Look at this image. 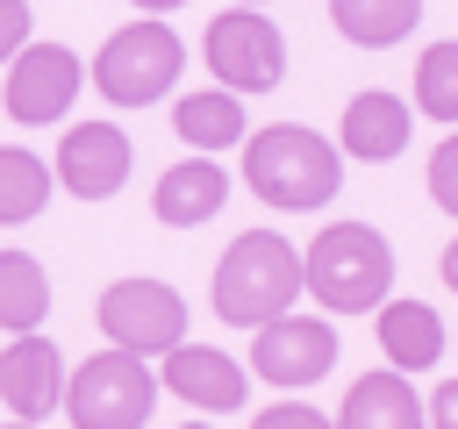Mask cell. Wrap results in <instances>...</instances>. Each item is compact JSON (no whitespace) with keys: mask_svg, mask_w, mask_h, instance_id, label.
Masks as SVG:
<instances>
[{"mask_svg":"<svg viewBox=\"0 0 458 429\" xmlns=\"http://www.w3.org/2000/svg\"><path fill=\"white\" fill-rule=\"evenodd\" d=\"M243 186L265 200V207H286V214H308L322 207L336 186H344V150L301 122H272L243 143Z\"/></svg>","mask_w":458,"mask_h":429,"instance_id":"6da1fadb","label":"cell"},{"mask_svg":"<svg viewBox=\"0 0 458 429\" xmlns=\"http://www.w3.org/2000/svg\"><path fill=\"white\" fill-rule=\"evenodd\" d=\"M301 293L329 315H365L394 293V243L372 222H329L301 250Z\"/></svg>","mask_w":458,"mask_h":429,"instance_id":"7a4b0ae2","label":"cell"},{"mask_svg":"<svg viewBox=\"0 0 458 429\" xmlns=\"http://www.w3.org/2000/svg\"><path fill=\"white\" fill-rule=\"evenodd\" d=\"M301 300V250L272 229H243L215 265V315L236 329H258Z\"/></svg>","mask_w":458,"mask_h":429,"instance_id":"3957f363","label":"cell"},{"mask_svg":"<svg viewBox=\"0 0 458 429\" xmlns=\"http://www.w3.org/2000/svg\"><path fill=\"white\" fill-rule=\"evenodd\" d=\"M179 72H186L179 29L157 21V14H143V21H122V29L100 43V57H93L86 79H93L100 100H114V107H150V100H165V93L179 86Z\"/></svg>","mask_w":458,"mask_h":429,"instance_id":"277c9868","label":"cell"},{"mask_svg":"<svg viewBox=\"0 0 458 429\" xmlns=\"http://www.w3.org/2000/svg\"><path fill=\"white\" fill-rule=\"evenodd\" d=\"M157 400V372L136 350H93L72 379H64V415L72 429H143Z\"/></svg>","mask_w":458,"mask_h":429,"instance_id":"5b68a950","label":"cell"},{"mask_svg":"<svg viewBox=\"0 0 458 429\" xmlns=\"http://www.w3.org/2000/svg\"><path fill=\"white\" fill-rule=\"evenodd\" d=\"M200 57H208L215 86H229V93H272V86L286 79V36H279V21L258 14V7L215 14Z\"/></svg>","mask_w":458,"mask_h":429,"instance_id":"8992f818","label":"cell"},{"mask_svg":"<svg viewBox=\"0 0 458 429\" xmlns=\"http://www.w3.org/2000/svg\"><path fill=\"white\" fill-rule=\"evenodd\" d=\"M93 322L114 350H136V358H165L172 343H186V300L165 279H114L93 300Z\"/></svg>","mask_w":458,"mask_h":429,"instance_id":"52a82bcc","label":"cell"},{"mask_svg":"<svg viewBox=\"0 0 458 429\" xmlns=\"http://www.w3.org/2000/svg\"><path fill=\"white\" fill-rule=\"evenodd\" d=\"M86 86V64L64 50V43H21L7 57V114L21 129H43V122H64L72 100Z\"/></svg>","mask_w":458,"mask_h":429,"instance_id":"ba28073f","label":"cell"},{"mask_svg":"<svg viewBox=\"0 0 458 429\" xmlns=\"http://www.w3.org/2000/svg\"><path fill=\"white\" fill-rule=\"evenodd\" d=\"M336 365V329L322 315H272L258 322V343H250V372L265 386H315L322 372Z\"/></svg>","mask_w":458,"mask_h":429,"instance_id":"9c48e42d","label":"cell"},{"mask_svg":"<svg viewBox=\"0 0 458 429\" xmlns=\"http://www.w3.org/2000/svg\"><path fill=\"white\" fill-rule=\"evenodd\" d=\"M129 164H136V150H129V136L114 129V122H72L64 136H57V186L64 193H79V200H114L122 186H129Z\"/></svg>","mask_w":458,"mask_h":429,"instance_id":"30bf717a","label":"cell"},{"mask_svg":"<svg viewBox=\"0 0 458 429\" xmlns=\"http://www.w3.org/2000/svg\"><path fill=\"white\" fill-rule=\"evenodd\" d=\"M0 400H7L14 422H43V415L64 408V358H57V343L43 329L7 336V350H0Z\"/></svg>","mask_w":458,"mask_h":429,"instance_id":"8fae6325","label":"cell"},{"mask_svg":"<svg viewBox=\"0 0 458 429\" xmlns=\"http://www.w3.org/2000/svg\"><path fill=\"white\" fill-rule=\"evenodd\" d=\"M157 379H165V393H179V400L200 408V415H229V408H243V393H250V372H243L229 350H215V343H172Z\"/></svg>","mask_w":458,"mask_h":429,"instance_id":"7c38bea8","label":"cell"},{"mask_svg":"<svg viewBox=\"0 0 458 429\" xmlns=\"http://www.w3.org/2000/svg\"><path fill=\"white\" fill-rule=\"evenodd\" d=\"M408 136H415V107H408L401 93H379V86H372V93H351V107H344V122H336V150L358 157V164L401 157Z\"/></svg>","mask_w":458,"mask_h":429,"instance_id":"4fadbf2b","label":"cell"},{"mask_svg":"<svg viewBox=\"0 0 458 429\" xmlns=\"http://www.w3.org/2000/svg\"><path fill=\"white\" fill-rule=\"evenodd\" d=\"M229 207V172L215 164V157H179L172 172H157V186H150V214L165 222V229H200V222H215Z\"/></svg>","mask_w":458,"mask_h":429,"instance_id":"5bb4252c","label":"cell"},{"mask_svg":"<svg viewBox=\"0 0 458 429\" xmlns=\"http://www.w3.org/2000/svg\"><path fill=\"white\" fill-rule=\"evenodd\" d=\"M336 429H429V415H422V393L408 386V372L379 365V372L351 379V393L336 408Z\"/></svg>","mask_w":458,"mask_h":429,"instance_id":"9a60e30c","label":"cell"},{"mask_svg":"<svg viewBox=\"0 0 458 429\" xmlns=\"http://www.w3.org/2000/svg\"><path fill=\"white\" fill-rule=\"evenodd\" d=\"M379 358L394 372H429L444 358V315L429 300H379Z\"/></svg>","mask_w":458,"mask_h":429,"instance_id":"2e32d148","label":"cell"},{"mask_svg":"<svg viewBox=\"0 0 458 429\" xmlns=\"http://www.w3.org/2000/svg\"><path fill=\"white\" fill-rule=\"evenodd\" d=\"M172 129L200 150V157H215V150H229V143H243V93H229V86H208V93H179V107H172Z\"/></svg>","mask_w":458,"mask_h":429,"instance_id":"e0dca14e","label":"cell"},{"mask_svg":"<svg viewBox=\"0 0 458 429\" xmlns=\"http://www.w3.org/2000/svg\"><path fill=\"white\" fill-rule=\"evenodd\" d=\"M50 193H57V172H50L36 150H21V143H0V229H21V222H36V214L50 207Z\"/></svg>","mask_w":458,"mask_h":429,"instance_id":"ac0fdd59","label":"cell"},{"mask_svg":"<svg viewBox=\"0 0 458 429\" xmlns=\"http://www.w3.org/2000/svg\"><path fill=\"white\" fill-rule=\"evenodd\" d=\"M329 21L358 50H386L422 21V0H329Z\"/></svg>","mask_w":458,"mask_h":429,"instance_id":"d6986e66","label":"cell"},{"mask_svg":"<svg viewBox=\"0 0 458 429\" xmlns=\"http://www.w3.org/2000/svg\"><path fill=\"white\" fill-rule=\"evenodd\" d=\"M50 315V279L29 250H0V329L21 336V329H43Z\"/></svg>","mask_w":458,"mask_h":429,"instance_id":"ffe728a7","label":"cell"},{"mask_svg":"<svg viewBox=\"0 0 458 429\" xmlns=\"http://www.w3.org/2000/svg\"><path fill=\"white\" fill-rule=\"evenodd\" d=\"M415 114L458 122V43H429L415 57Z\"/></svg>","mask_w":458,"mask_h":429,"instance_id":"44dd1931","label":"cell"},{"mask_svg":"<svg viewBox=\"0 0 458 429\" xmlns=\"http://www.w3.org/2000/svg\"><path fill=\"white\" fill-rule=\"evenodd\" d=\"M429 200H437L444 214H458V136H444L437 157H429Z\"/></svg>","mask_w":458,"mask_h":429,"instance_id":"7402d4cb","label":"cell"},{"mask_svg":"<svg viewBox=\"0 0 458 429\" xmlns=\"http://www.w3.org/2000/svg\"><path fill=\"white\" fill-rule=\"evenodd\" d=\"M250 429H336L322 408H308V400H279V408H265Z\"/></svg>","mask_w":458,"mask_h":429,"instance_id":"603a6c76","label":"cell"},{"mask_svg":"<svg viewBox=\"0 0 458 429\" xmlns=\"http://www.w3.org/2000/svg\"><path fill=\"white\" fill-rule=\"evenodd\" d=\"M29 43V0H0V64Z\"/></svg>","mask_w":458,"mask_h":429,"instance_id":"cb8c5ba5","label":"cell"},{"mask_svg":"<svg viewBox=\"0 0 458 429\" xmlns=\"http://www.w3.org/2000/svg\"><path fill=\"white\" fill-rule=\"evenodd\" d=\"M422 415H429V429H458V379H444V386L422 400Z\"/></svg>","mask_w":458,"mask_h":429,"instance_id":"d4e9b609","label":"cell"},{"mask_svg":"<svg viewBox=\"0 0 458 429\" xmlns=\"http://www.w3.org/2000/svg\"><path fill=\"white\" fill-rule=\"evenodd\" d=\"M437 272H444V286L458 293V243H444V265H437Z\"/></svg>","mask_w":458,"mask_h":429,"instance_id":"484cf974","label":"cell"},{"mask_svg":"<svg viewBox=\"0 0 458 429\" xmlns=\"http://www.w3.org/2000/svg\"><path fill=\"white\" fill-rule=\"evenodd\" d=\"M129 7H143V14H172V7H186V0H129Z\"/></svg>","mask_w":458,"mask_h":429,"instance_id":"4316f807","label":"cell"},{"mask_svg":"<svg viewBox=\"0 0 458 429\" xmlns=\"http://www.w3.org/2000/svg\"><path fill=\"white\" fill-rule=\"evenodd\" d=\"M0 429H43V422H0Z\"/></svg>","mask_w":458,"mask_h":429,"instance_id":"83f0119b","label":"cell"},{"mask_svg":"<svg viewBox=\"0 0 458 429\" xmlns=\"http://www.w3.org/2000/svg\"><path fill=\"white\" fill-rule=\"evenodd\" d=\"M229 7H258V0H229Z\"/></svg>","mask_w":458,"mask_h":429,"instance_id":"f1b7e54d","label":"cell"},{"mask_svg":"<svg viewBox=\"0 0 458 429\" xmlns=\"http://www.w3.org/2000/svg\"><path fill=\"white\" fill-rule=\"evenodd\" d=\"M186 429H208V422H186Z\"/></svg>","mask_w":458,"mask_h":429,"instance_id":"f546056e","label":"cell"}]
</instances>
